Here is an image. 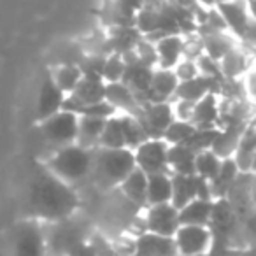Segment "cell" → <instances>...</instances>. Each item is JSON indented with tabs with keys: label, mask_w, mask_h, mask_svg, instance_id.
I'll return each mask as SVG.
<instances>
[{
	"label": "cell",
	"mask_w": 256,
	"mask_h": 256,
	"mask_svg": "<svg viewBox=\"0 0 256 256\" xmlns=\"http://www.w3.org/2000/svg\"><path fill=\"white\" fill-rule=\"evenodd\" d=\"M30 212L36 220L56 223L79 209V196L72 184L54 176L46 165L36 172L28 193Z\"/></svg>",
	"instance_id": "obj_1"
},
{
	"label": "cell",
	"mask_w": 256,
	"mask_h": 256,
	"mask_svg": "<svg viewBox=\"0 0 256 256\" xmlns=\"http://www.w3.org/2000/svg\"><path fill=\"white\" fill-rule=\"evenodd\" d=\"M136 167V154L130 148H95L92 174L104 188H118Z\"/></svg>",
	"instance_id": "obj_2"
},
{
	"label": "cell",
	"mask_w": 256,
	"mask_h": 256,
	"mask_svg": "<svg viewBox=\"0 0 256 256\" xmlns=\"http://www.w3.org/2000/svg\"><path fill=\"white\" fill-rule=\"evenodd\" d=\"M93 156H95V150L82 148L74 142L54 150V153L44 162V165L54 176L67 181L68 184H74L92 174Z\"/></svg>",
	"instance_id": "obj_3"
},
{
	"label": "cell",
	"mask_w": 256,
	"mask_h": 256,
	"mask_svg": "<svg viewBox=\"0 0 256 256\" xmlns=\"http://www.w3.org/2000/svg\"><path fill=\"white\" fill-rule=\"evenodd\" d=\"M37 123H39V132L42 139L54 150L76 142L79 114L68 109H60L58 112L51 114Z\"/></svg>",
	"instance_id": "obj_4"
},
{
	"label": "cell",
	"mask_w": 256,
	"mask_h": 256,
	"mask_svg": "<svg viewBox=\"0 0 256 256\" xmlns=\"http://www.w3.org/2000/svg\"><path fill=\"white\" fill-rule=\"evenodd\" d=\"M168 146L170 144L164 137H148L142 144H139L134 150L137 167L142 168L146 174L170 172V167H168Z\"/></svg>",
	"instance_id": "obj_5"
},
{
	"label": "cell",
	"mask_w": 256,
	"mask_h": 256,
	"mask_svg": "<svg viewBox=\"0 0 256 256\" xmlns=\"http://www.w3.org/2000/svg\"><path fill=\"white\" fill-rule=\"evenodd\" d=\"M174 240L178 254H206L212 249V230L206 224H179Z\"/></svg>",
	"instance_id": "obj_6"
},
{
	"label": "cell",
	"mask_w": 256,
	"mask_h": 256,
	"mask_svg": "<svg viewBox=\"0 0 256 256\" xmlns=\"http://www.w3.org/2000/svg\"><path fill=\"white\" fill-rule=\"evenodd\" d=\"M212 198L210 182L198 174H178L172 172V204L181 209L193 198Z\"/></svg>",
	"instance_id": "obj_7"
},
{
	"label": "cell",
	"mask_w": 256,
	"mask_h": 256,
	"mask_svg": "<svg viewBox=\"0 0 256 256\" xmlns=\"http://www.w3.org/2000/svg\"><path fill=\"white\" fill-rule=\"evenodd\" d=\"M216 9L223 16L228 32H232L238 40H244L252 23V14L249 11L248 0H220Z\"/></svg>",
	"instance_id": "obj_8"
},
{
	"label": "cell",
	"mask_w": 256,
	"mask_h": 256,
	"mask_svg": "<svg viewBox=\"0 0 256 256\" xmlns=\"http://www.w3.org/2000/svg\"><path fill=\"white\" fill-rule=\"evenodd\" d=\"M144 216H146L148 230L160 235H168V237H174L179 224H181V221H179V209L172 202L148 206Z\"/></svg>",
	"instance_id": "obj_9"
},
{
	"label": "cell",
	"mask_w": 256,
	"mask_h": 256,
	"mask_svg": "<svg viewBox=\"0 0 256 256\" xmlns=\"http://www.w3.org/2000/svg\"><path fill=\"white\" fill-rule=\"evenodd\" d=\"M14 249L20 254H42L46 251V235L39 220L23 221L14 234Z\"/></svg>",
	"instance_id": "obj_10"
},
{
	"label": "cell",
	"mask_w": 256,
	"mask_h": 256,
	"mask_svg": "<svg viewBox=\"0 0 256 256\" xmlns=\"http://www.w3.org/2000/svg\"><path fill=\"white\" fill-rule=\"evenodd\" d=\"M174 109L167 102H153L151 106L142 107L139 120L142 121L144 128L150 137H162L165 128L174 120Z\"/></svg>",
	"instance_id": "obj_11"
},
{
	"label": "cell",
	"mask_w": 256,
	"mask_h": 256,
	"mask_svg": "<svg viewBox=\"0 0 256 256\" xmlns=\"http://www.w3.org/2000/svg\"><path fill=\"white\" fill-rule=\"evenodd\" d=\"M65 96L67 95H65L60 90V86L54 82L53 76L48 74L46 78L42 79L39 96H37V121L44 120V118L51 116V114L64 109Z\"/></svg>",
	"instance_id": "obj_12"
},
{
	"label": "cell",
	"mask_w": 256,
	"mask_h": 256,
	"mask_svg": "<svg viewBox=\"0 0 256 256\" xmlns=\"http://www.w3.org/2000/svg\"><path fill=\"white\" fill-rule=\"evenodd\" d=\"M136 254L144 256H170L178 254L174 237L160 235L146 230L136 237Z\"/></svg>",
	"instance_id": "obj_13"
},
{
	"label": "cell",
	"mask_w": 256,
	"mask_h": 256,
	"mask_svg": "<svg viewBox=\"0 0 256 256\" xmlns=\"http://www.w3.org/2000/svg\"><path fill=\"white\" fill-rule=\"evenodd\" d=\"M123 196L134 206L146 209L148 207V174L140 167H136L118 186Z\"/></svg>",
	"instance_id": "obj_14"
},
{
	"label": "cell",
	"mask_w": 256,
	"mask_h": 256,
	"mask_svg": "<svg viewBox=\"0 0 256 256\" xmlns=\"http://www.w3.org/2000/svg\"><path fill=\"white\" fill-rule=\"evenodd\" d=\"M106 98L116 107L118 110H123L126 114H134L139 118L142 112V106L139 104V100L136 98L134 92L130 90V86H126L124 82H106Z\"/></svg>",
	"instance_id": "obj_15"
},
{
	"label": "cell",
	"mask_w": 256,
	"mask_h": 256,
	"mask_svg": "<svg viewBox=\"0 0 256 256\" xmlns=\"http://www.w3.org/2000/svg\"><path fill=\"white\" fill-rule=\"evenodd\" d=\"M156 62L160 68H174L184 54V39L178 34L162 37L156 42Z\"/></svg>",
	"instance_id": "obj_16"
},
{
	"label": "cell",
	"mask_w": 256,
	"mask_h": 256,
	"mask_svg": "<svg viewBox=\"0 0 256 256\" xmlns=\"http://www.w3.org/2000/svg\"><path fill=\"white\" fill-rule=\"evenodd\" d=\"M256 153V123H248L244 132L240 136V140L237 144V150L234 153V160L242 174L252 172V162Z\"/></svg>",
	"instance_id": "obj_17"
},
{
	"label": "cell",
	"mask_w": 256,
	"mask_h": 256,
	"mask_svg": "<svg viewBox=\"0 0 256 256\" xmlns=\"http://www.w3.org/2000/svg\"><path fill=\"white\" fill-rule=\"evenodd\" d=\"M214 198H193L179 209L181 224H206L209 226L212 218Z\"/></svg>",
	"instance_id": "obj_18"
},
{
	"label": "cell",
	"mask_w": 256,
	"mask_h": 256,
	"mask_svg": "<svg viewBox=\"0 0 256 256\" xmlns=\"http://www.w3.org/2000/svg\"><path fill=\"white\" fill-rule=\"evenodd\" d=\"M107 118H95V116H79L78 123V137L76 144L82 148L95 150L100 146V137H102L104 126H106Z\"/></svg>",
	"instance_id": "obj_19"
},
{
	"label": "cell",
	"mask_w": 256,
	"mask_h": 256,
	"mask_svg": "<svg viewBox=\"0 0 256 256\" xmlns=\"http://www.w3.org/2000/svg\"><path fill=\"white\" fill-rule=\"evenodd\" d=\"M252 67L251 56L242 50L238 44H235L234 48L226 51L223 54V58L220 60V68L221 74H224L226 78H240L242 74H248Z\"/></svg>",
	"instance_id": "obj_20"
},
{
	"label": "cell",
	"mask_w": 256,
	"mask_h": 256,
	"mask_svg": "<svg viewBox=\"0 0 256 256\" xmlns=\"http://www.w3.org/2000/svg\"><path fill=\"white\" fill-rule=\"evenodd\" d=\"M178 86L179 79L176 72L172 68H160L151 76L150 92L153 93L154 102H168V98H174Z\"/></svg>",
	"instance_id": "obj_21"
},
{
	"label": "cell",
	"mask_w": 256,
	"mask_h": 256,
	"mask_svg": "<svg viewBox=\"0 0 256 256\" xmlns=\"http://www.w3.org/2000/svg\"><path fill=\"white\" fill-rule=\"evenodd\" d=\"M240 176V168L237 167L234 156L223 158L221 162L220 172L216 174V178L210 179V193H212V198H221V196H226L230 188L234 186V182L237 181V178Z\"/></svg>",
	"instance_id": "obj_22"
},
{
	"label": "cell",
	"mask_w": 256,
	"mask_h": 256,
	"mask_svg": "<svg viewBox=\"0 0 256 256\" xmlns=\"http://www.w3.org/2000/svg\"><path fill=\"white\" fill-rule=\"evenodd\" d=\"M202 44L207 56L220 62L223 54L237 44V37L228 30H209L202 36Z\"/></svg>",
	"instance_id": "obj_23"
},
{
	"label": "cell",
	"mask_w": 256,
	"mask_h": 256,
	"mask_svg": "<svg viewBox=\"0 0 256 256\" xmlns=\"http://www.w3.org/2000/svg\"><path fill=\"white\" fill-rule=\"evenodd\" d=\"M172 202V172L148 174V206Z\"/></svg>",
	"instance_id": "obj_24"
},
{
	"label": "cell",
	"mask_w": 256,
	"mask_h": 256,
	"mask_svg": "<svg viewBox=\"0 0 256 256\" xmlns=\"http://www.w3.org/2000/svg\"><path fill=\"white\" fill-rule=\"evenodd\" d=\"M196 151L192 150L188 144H170L168 146V167L170 172L178 174H196L195 172Z\"/></svg>",
	"instance_id": "obj_25"
},
{
	"label": "cell",
	"mask_w": 256,
	"mask_h": 256,
	"mask_svg": "<svg viewBox=\"0 0 256 256\" xmlns=\"http://www.w3.org/2000/svg\"><path fill=\"white\" fill-rule=\"evenodd\" d=\"M248 123H237V124H230L224 130H220L212 142V148L210 150L221 158H228L234 156L235 150H237V144L240 140V136L244 132V128Z\"/></svg>",
	"instance_id": "obj_26"
},
{
	"label": "cell",
	"mask_w": 256,
	"mask_h": 256,
	"mask_svg": "<svg viewBox=\"0 0 256 256\" xmlns=\"http://www.w3.org/2000/svg\"><path fill=\"white\" fill-rule=\"evenodd\" d=\"M212 84H214L212 76L198 74L196 78L179 82L174 98H184V100H192V102H198L202 96H206L207 93H210Z\"/></svg>",
	"instance_id": "obj_27"
},
{
	"label": "cell",
	"mask_w": 256,
	"mask_h": 256,
	"mask_svg": "<svg viewBox=\"0 0 256 256\" xmlns=\"http://www.w3.org/2000/svg\"><path fill=\"white\" fill-rule=\"evenodd\" d=\"M218 114H220L218 98H216V95L210 92L195 104L192 123L195 124L196 128H212L214 121L218 120Z\"/></svg>",
	"instance_id": "obj_28"
},
{
	"label": "cell",
	"mask_w": 256,
	"mask_h": 256,
	"mask_svg": "<svg viewBox=\"0 0 256 256\" xmlns=\"http://www.w3.org/2000/svg\"><path fill=\"white\" fill-rule=\"evenodd\" d=\"M121 124H123V134H124V144L130 150H136L139 144H142L148 139V132L144 128L142 121L134 114L124 112L121 116Z\"/></svg>",
	"instance_id": "obj_29"
},
{
	"label": "cell",
	"mask_w": 256,
	"mask_h": 256,
	"mask_svg": "<svg viewBox=\"0 0 256 256\" xmlns=\"http://www.w3.org/2000/svg\"><path fill=\"white\" fill-rule=\"evenodd\" d=\"M51 76H53L54 82L60 86L62 92L65 95H68V93H72L78 88L79 81H81L84 74H82V70L78 65H60V67L54 68Z\"/></svg>",
	"instance_id": "obj_30"
},
{
	"label": "cell",
	"mask_w": 256,
	"mask_h": 256,
	"mask_svg": "<svg viewBox=\"0 0 256 256\" xmlns=\"http://www.w3.org/2000/svg\"><path fill=\"white\" fill-rule=\"evenodd\" d=\"M100 148H126L121 116L114 114V116L107 118L102 137H100Z\"/></svg>",
	"instance_id": "obj_31"
},
{
	"label": "cell",
	"mask_w": 256,
	"mask_h": 256,
	"mask_svg": "<svg viewBox=\"0 0 256 256\" xmlns=\"http://www.w3.org/2000/svg\"><path fill=\"white\" fill-rule=\"evenodd\" d=\"M221 162H223V158L218 156L212 150H204V151H200V153H196L195 172L198 176H202L204 179L210 181V179L216 178V174L220 172Z\"/></svg>",
	"instance_id": "obj_32"
},
{
	"label": "cell",
	"mask_w": 256,
	"mask_h": 256,
	"mask_svg": "<svg viewBox=\"0 0 256 256\" xmlns=\"http://www.w3.org/2000/svg\"><path fill=\"white\" fill-rule=\"evenodd\" d=\"M195 130H196V126L192 121L174 118L172 123L165 128V132L162 137H164L168 144H181V142H184V140H188V137L192 136Z\"/></svg>",
	"instance_id": "obj_33"
},
{
	"label": "cell",
	"mask_w": 256,
	"mask_h": 256,
	"mask_svg": "<svg viewBox=\"0 0 256 256\" xmlns=\"http://www.w3.org/2000/svg\"><path fill=\"white\" fill-rule=\"evenodd\" d=\"M218 132H220V130H218L216 126L196 128L195 132L188 137V140H184V144H188V146L192 148V150H195L196 153H200V151H204V150H210Z\"/></svg>",
	"instance_id": "obj_34"
},
{
	"label": "cell",
	"mask_w": 256,
	"mask_h": 256,
	"mask_svg": "<svg viewBox=\"0 0 256 256\" xmlns=\"http://www.w3.org/2000/svg\"><path fill=\"white\" fill-rule=\"evenodd\" d=\"M124 74H126V60H123L120 54H112V56L104 64L102 79L106 82L123 81Z\"/></svg>",
	"instance_id": "obj_35"
},
{
	"label": "cell",
	"mask_w": 256,
	"mask_h": 256,
	"mask_svg": "<svg viewBox=\"0 0 256 256\" xmlns=\"http://www.w3.org/2000/svg\"><path fill=\"white\" fill-rule=\"evenodd\" d=\"M79 116H95V118H110L114 114H118V109L109 102L107 98L98 100V102L84 104L78 109Z\"/></svg>",
	"instance_id": "obj_36"
},
{
	"label": "cell",
	"mask_w": 256,
	"mask_h": 256,
	"mask_svg": "<svg viewBox=\"0 0 256 256\" xmlns=\"http://www.w3.org/2000/svg\"><path fill=\"white\" fill-rule=\"evenodd\" d=\"M172 70L176 72L179 82L188 81V79H193V78H196L198 74H202V72H200V68H198V62L192 60V58H184V56L178 62V65H176Z\"/></svg>",
	"instance_id": "obj_37"
},
{
	"label": "cell",
	"mask_w": 256,
	"mask_h": 256,
	"mask_svg": "<svg viewBox=\"0 0 256 256\" xmlns=\"http://www.w3.org/2000/svg\"><path fill=\"white\" fill-rule=\"evenodd\" d=\"M242 42H248L249 46H256V20L252 18V23L251 26H249L248 30V36L244 37V40Z\"/></svg>",
	"instance_id": "obj_38"
},
{
	"label": "cell",
	"mask_w": 256,
	"mask_h": 256,
	"mask_svg": "<svg viewBox=\"0 0 256 256\" xmlns=\"http://www.w3.org/2000/svg\"><path fill=\"white\" fill-rule=\"evenodd\" d=\"M248 4H249V11H251L252 18L256 20V0H248Z\"/></svg>",
	"instance_id": "obj_39"
},
{
	"label": "cell",
	"mask_w": 256,
	"mask_h": 256,
	"mask_svg": "<svg viewBox=\"0 0 256 256\" xmlns=\"http://www.w3.org/2000/svg\"><path fill=\"white\" fill-rule=\"evenodd\" d=\"M196 2H200V4L206 6V8H212V6L216 4V0H196Z\"/></svg>",
	"instance_id": "obj_40"
},
{
	"label": "cell",
	"mask_w": 256,
	"mask_h": 256,
	"mask_svg": "<svg viewBox=\"0 0 256 256\" xmlns=\"http://www.w3.org/2000/svg\"><path fill=\"white\" fill-rule=\"evenodd\" d=\"M252 174H256V153H254V162H252Z\"/></svg>",
	"instance_id": "obj_41"
},
{
	"label": "cell",
	"mask_w": 256,
	"mask_h": 256,
	"mask_svg": "<svg viewBox=\"0 0 256 256\" xmlns=\"http://www.w3.org/2000/svg\"><path fill=\"white\" fill-rule=\"evenodd\" d=\"M216 2H220V0H216Z\"/></svg>",
	"instance_id": "obj_42"
}]
</instances>
